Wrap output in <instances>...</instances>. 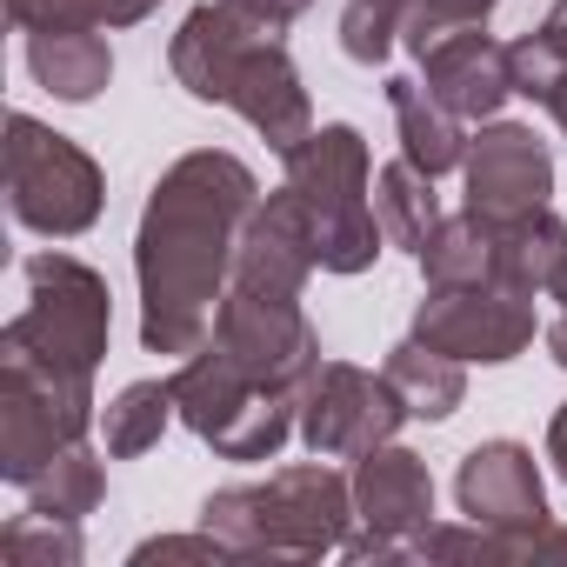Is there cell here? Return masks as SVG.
I'll use <instances>...</instances> for the list:
<instances>
[{"instance_id": "cell-1", "label": "cell", "mask_w": 567, "mask_h": 567, "mask_svg": "<svg viewBox=\"0 0 567 567\" xmlns=\"http://www.w3.org/2000/svg\"><path fill=\"white\" fill-rule=\"evenodd\" d=\"M254 207H260L254 167L220 147H194L154 181L141 234H134L147 354H194L214 334V308L234 280L240 227Z\"/></svg>"}, {"instance_id": "cell-2", "label": "cell", "mask_w": 567, "mask_h": 567, "mask_svg": "<svg viewBox=\"0 0 567 567\" xmlns=\"http://www.w3.org/2000/svg\"><path fill=\"white\" fill-rule=\"evenodd\" d=\"M167 68L194 101L234 107L274 154H288L315 134V107L288 41L260 28L240 0H200L167 41Z\"/></svg>"}, {"instance_id": "cell-3", "label": "cell", "mask_w": 567, "mask_h": 567, "mask_svg": "<svg viewBox=\"0 0 567 567\" xmlns=\"http://www.w3.org/2000/svg\"><path fill=\"white\" fill-rule=\"evenodd\" d=\"M200 527L220 534L234 560H321V554H341L354 527V481L315 454L308 467L214 487L200 501Z\"/></svg>"}, {"instance_id": "cell-4", "label": "cell", "mask_w": 567, "mask_h": 567, "mask_svg": "<svg viewBox=\"0 0 567 567\" xmlns=\"http://www.w3.org/2000/svg\"><path fill=\"white\" fill-rule=\"evenodd\" d=\"M114 334V295L107 280L74 254H34L28 260V308L0 328V361H28L41 381L94 401V368Z\"/></svg>"}, {"instance_id": "cell-5", "label": "cell", "mask_w": 567, "mask_h": 567, "mask_svg": "<svg viewBox=\"0 0 567 567\" xmlns=\"http://www.w3.org/2000/svg\"><path fill=\"white\" fill-rule=\"evenodd\" d=\"M280 161H288V187L301 194V207L315 220L321 274H368L388 234H381L374 200H368L374 194V161H368L361 127L328 121L301 147H288Z\"/></svg>"}, {"instance_id": "cell-6", "label": "cell", "mask_w": 567, "mask_h": 567, "mask_svg": "<svg viewBox=\"0 0 567 567\" xmlns=\"http://www.w3.org/2000/svg\"><path fill=\"white\" fill-rule=\"evenodd\" d=\"M174 408L181 421L220 454V461H274L301 427V394H274L260 388L227 348L200 341L174 368Z\"/></svg>"}, {"instance_id": "cell-7", "label": "cell", "mask_w": 567, "mask_h": 567, "mask_svg": "<svg viewBox=\"0 0 567 567\" xmlns=\"http://www.w3.org/2000/svg\"><path fill=\"white\" fill-rule=\"evenodd\" d=\"M101 200H107V181L87 147L41 127L34 114L8 121V207L21 227L48 240H74L101 220Z\"/></svg>"}, {"instance_id": "cell-8", "label": "cell", "mask_w": 567, "mask_h": 567, "mask_svg": "<svg viewBox=\"0 0 567 567\" xmlns=\"http://www.w3.org/2000/svg\"><path fill=\"white\" fill-rule=\"evenodd\" d=\"M408 421L388 374H368L354 361H321L301 381V441L321 461H354L381 441H394Z\"/></svg>"}, {"instance_id": "cell-9", "label": "cell", "mask_w": 567, "mask_h": 567, "mask_svg": "<svg viewBox=\"0 0 567 567\" xmlns=\"http://www.w3.org/2000/svg\"><path fill=\"white\" fill-rule=\"evenodd\" d=\"M214 348H227L260 388L274 394H301V381L321 368V334L301 315V301H280V295H247L227 288L214 308Z\"/></svg>"}, {"instance_id": "cell-10", "label": "cell", "mask_w": 567, "mask_h": 567, "mask_svg": "<svg viewBox=\"0 0 567 567\" xmlns=\"http://www.w3.org/2000/svg\"><path fill=\"white\" fill-rule=\"evenodd\" d=\"M94 401L41 381L28 361H0V481L28 487L41 467H54L61 447L87 441Z\"/></svg>"}, {"instance_id": "cell-11", "label": "cell", "mask_w": 567, "mask_h": 567, "mask_svg": "<svg viewBox=\"0 0 567 567\" xmlns=\"http://www.w3.org/2000/svg\"><path fill=\"white\" fill-rule=\"evenodd\" d=\"M414 341L454 354V361H481L501 368L534 341V295H514L501 280H474V288H427L414 308Z\"/></svg>"}, {"instance_id": "cell-12", "label": "cell", "mask_w": 567, "mask_h": 567, "mask_svg": "<svg viewBox=\"0 0 567 567\" xmlns=\"http://www.w3.org/2000/svg\"><path fill=\"white\" fill-rule=\"evenodd\" d=\"M461 181H467V207L481 220H514L527 207H547V194H554V154L520 121H481V134L467 141Z\"/></svg>"}, {"instance_id": "cell-13", "label": "cell", "mask_w": 567, "mask_h": 567, "mask_svg": "<svg viewBox=\"0 0 567 567\" xmlns=\"http://www.w3.org/2000/svg\"><path fill=\"white\" fill-rule=\"evenodd\" d=\"M321 267L315 254V220L301 207L295 187H280L267 194L247 227H240V254H234V280L227 288H247V295H280V301H301L308 288V274Z\"/></svg>"}, {"instance_id": "cell-14", "label": "cell", "mask_w": 567, "mask_h": 567, "mask_svg": "<svg viewBox=\"0 0 567 567\" xmlns=\"http://www.w3.org/2000/svg\"><path fill=\"white\" fill-rule=\"evenodd\" d=\"M454 501L467 520H481L494 534H540L547 527V487H540V467L520 441L467 447V461L454 474Z\"/></svg>"}, {"instance_id": "cell-15", "label": "cell", "mask_w": 567, "mask_h": 567, "mask_svg": "<svg viewBox=\"0 0 567 567\" xmlns=\"http://www.w3.org/2000/svg\"><path fill=\"white\" fill-rule=\"evenodd\" d=\"M354 520H361V534H374V540H394V547H408L427 520H434V474H427V461L414 454V447H394V441H381V447H368V454H354Z\"/></svg>"}, {"instance_id": "cell-16", "label": "cell", "mask_w": 567, "mask_h": 567, "mask_svg": "<svg viewBox=\"0 0 567 567\" xmlns=\"http://www.w3.org/2000/svg\"><path fill=\"white\" fill-rule=\"evenodd\" d=\"M421 61V81L441 107H454L461 121H494L501 101L514 94V68H507V48L487 34V28H461L447 41H434Z\"/></svg>"}, {"instance_id": "cell-17", "label": "cell", "mask_w": 567, "mask_h": 567, "mask_svg": "<svg viewBox=\"0 0 567 567\" xmlns=\"http://www.w3.org/2000/svg\"><path fill=\"white\" fill-rule=\"evenodd\" d=\"M567 274V220L554 207H527L494 220V280L514 295H554Z\"/></svg>"}, {"instance_id": "cell-18", "label": "cell", "mask_w": 567, "mask_h": 567, "mask_svg": "<svg viewBox=\"0 0 567 567\" xmlns=\"http://www.w3.org/2000/svg\"><path fill=\"white\" fill-rule=\"evenodd\" d=\"M28 74L54 94V101H94L114 81V54L101 41V28H48L28 34Z\"/></svg>"}, {"instance_id": "cell-19", "label": "cell", "mask_w": 567, "mask_h": 567, "mask_svg": "<svg viewBox=\"0 0 567 567\" xmlns=\"http://www.w3.org/2000/svg\"><path fill=\"white\" fill-rule=\"evenodd\" d=\"M388 107H394V127H401V154L421 167V174H454L461 161H467V134H461V114L454 107H441L434 94H427V81H408V74H394L388 81Z\"/></svg>"}, {"instance_id": "cell-20", "label": "cell", "mask_w": 567, "mask_h": 567, "mask_svg": "<svg viewBox=\"0 0 567 567\" xmlns=\"http://www.w3.org/2000/svg\"><path fill=\"white\" fill-rule=\"evenodd\" d=\"M467 361H454V354H441V348H427V341H401V348H388V381H394V394H401V408H408V421H447L461 401H467V374H461Z\"/></svg>"}, {"instance_id": "cell-21", "label": "cell", "mask_w": 567, "mask_h": 567, "mask_svg": "<svg viewBox=\"0 0 567 567\" xmlns=\"http://www.w3.org/2000/svg\"><path fill=\"white\" fill-rule=\"evenodd\" d=\"M427 288H474V280H494V220H481L474 207L441 214V227L427 234V247L414 254Z\"/></svg>"}, {"instance_id": "cell-22", "label": "cell", "mask_w": 567, "mask_h": 567, "mask_svg": "<svg viewBox=\"0 0 567 567\" xmlns=\"http://www.w3.org/2000/svg\"><path fill=\"white\" fill-rule=\"evenodd\" d=\"M374 220H381L388 247H408V254H421V247H427V234L441 227L434 174H421L408 154H401V161H388V167L374 174Z\"/></svg>"}, {"instance_id": "cell-23", "label": "cell", "mask_w": 567, "mask_h": 567, "mask_svg": "<svg viewBox=\"0 0 567 567\" xmlns=\"http://www.w3.org/2000/svg\"><path fill=\"white\" fill-rule=\"evenodd\" d=\"M21 494H28V507L48 514V520H87V514L107 501V467H101V454H87V447L74 441V447H61L54 467H41Z\"/></svg>"}, {"instance_id": "cell-24", "label": "cell", "mask_w": 567, "mask_h": 567, "mask_svg": "<svg viewBox=\"0 0 567 567\" xmlns=\"http://www.w3.org/2000/svg\"><path fill=\"white\" fill-rule=\"evenodd\" d=\"M174 414H181L174 408V381H127L107 401V414H101V441H107L114 461H134V454L161 447V434H167Z\"/></svg>"}, {"instance_id": "cell-25", "label": "cell", "mask_w": 567, "mask_h": 567, "mask_svg": "<svg viewBox=\"0 0 567 567\" xmlns=\"http://www.w3.org/2000/svg\"><path fill=\"white\" fill-rule=\"evenodd\" d=\"M507 68H514V94L540 101L554 114V127L567 134V28L540 21L534 34H520L507 48Z\"/></svg>"}, {"instance_id": "cell-26", "label": "cell", "mask_w": 567, "mask_h": 567, "mask_svg": "<svg viewBox=\"0 0 567 567\" xmlns=\"http://www.w3.org/2000/svg\"><path fill=\"white\" fill-rule=\"evenodd\" d=\"M81 520H48V514H21L0 527V560L8 567H81Z\"/></svg>"}, {"instance_id": "cell-27", "label": "cell", "mask_w": 567, "mask_h": 567, "mask_svg": "<svg viewBox=\"0 0 567 567\" xmlns=\"http://www.w3.org/2000/svg\"><path fill=\"white\" fill-rule=\"evenodd\" d=\"M414 0H348L341 14V54L361 61V68H381L401 41V21H408Z\"/></svg>"}, {"instance_id": "cell-28", "label": "cell", "mask_w": 567, "mask_h": 567, "mask_svg": "<svg viewBox=\"0 0 567 567\" xmlns=\"http://www.w3.org/2000/svg\"><path fill=\"white\" fill-rule=\"evenodd\" d=\"M494 8H501V0H414L408 21H401V48L408 54H427L434 41L461 34V28H487Z\"/></svg>"}, {"instance_id": "cell-29", "label": "cell", "mask_w": 567, "mask_h": 567, "mask_svg": "<svg viewBox=\"0 0 567 567\" xmlns=\"http://www.w3.org/2000/svg\"><path fill=\"white\" fill-rule=\"evenodd\" d=\"M8 21L21 34H48V28H101L94 0H8Z\"/></svg>"}, {"instance_id": "cell-30", "label": "cell", "mask_w": 567, "mask_h": 567, "mask_svg": "<svg viewBox=\"0 0 567 567\" xmlns=\"http://www.w3.org/2000/svg\"><path fill=\"white\" fill-rule=\"evenodd\" d=\"M154 560H234V547L200 527V534H161V540L134 547V567H154Z\"/></svg>"}, {"instance_id": "cell-31", "label": "cell", "mask_w": 567, "mask_h": 567, "mask_svg": "<svg viewBox=\"0 0 567 567\" xmlns=\"http://www.w3.org/2000/svg\"><path fill=\"white\" fill-rule=\"evenodd\" d=\"M240 8H247V14H254L260 28H274V34H288V28H295V21H301L308 8H315V0H240Z\"/></svg>"}, {"instance_id": "cell-32", "label": "cell", "mask_w": 567, "mask_h": 567, "mask_svg": "<svg viewBox=\"0 0 567 567\" xmlns=\"http://www.w3.org/2000/svg\"><path fill=\"white\" fill-rule=\"evenodd\" d=\"M101 8V28H134V21H147L161 0H94Z\"/></svg>"}, {"instance_id": "cell-33", "label": "cell", "mask_w": 567, "mask_h": 567, "mask_svg": "<svg viewBox=\"0 0 567 567\" xmlns=\"http://www.w3.org/2000/svg\"><path fill=\"white\" fill-rule=\"evenodd\" d=\"M527 560H567V527H540V534H527Z\"/></svg>"}, {"instance_id": "cell-34", "label": "cell", "mask_w": 567, "mask_h": 567, "mask_svg": "<svg viewBox=\"0 0 567 567\" xmlns=\"http://www.w3.org/2000/svg\"><path fill=\"white\" fill-rule=\"evenodd\" d=\"M547 461H554V474L567 481V401L554 408V427H547Z\"/></svg>"}, {"instance_id": "cell-35", "label": "cell", "mask_w": 567, "mask_h": 567, "mask_svg": "<svg viewBox=\"0 0 567 567\" xmlns=\"http://www.w3.org/2000/svg\"><path fill=\"white\" fill-rule=\"evenodd\" d=\"M547 354H554V361H560V368H567V308H560V321H554V328H547Z\"/></svg>"}, {"instance_id": "cell-36", "label": "cell", "mask_w": 567, "mask_h": 567, "mask_svg": "<svg viewBox=\"0 0 567 567\" xmlns=\"http://www.w3.org/2000/svg\"><path fill=\"white\" fill-rule=\"evenodd\" d=\"M547 21H554V28H567V0H554V14H547Z\"/></svg>"}, {"instance_id": "cell-37", "label": "cell", "mask_w": 567, "mask_h": 567, "mask_svg": "<svg viewBox=\"0 0 567 567\" xmlns=\"http://www.w3.org/2000/svg\"><path fill=\"white\" fill-rule=\"evenodd\" d=\"M554 301H567V274H560V288H554Z\"/></svg>"}]
</instances>
